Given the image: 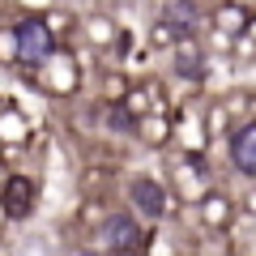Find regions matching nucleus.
<instances>
[{
  "label": "nucleus",
  "mask_w": 256,
  "mask_h": 256,
  "mask_svg": "<svg viewBox=\"0 0 256 256\" xmlns=\"http://www.w3.org/2000/svg\"><path fill=\"white\" fill-rule=\"evenodd\" d=\"M13 52H18L22 64H30V68H38V64H47L56 56V34L52 26H47L43 18H22L18 26H13Z\"/></svg>",
  "instance_id": "1"
},
{
  "label": "nucleus",
  "mask_w": 256,
  "mask_h": 256,
  "mask_svg": "<svg viewBox=\"0 0 256 256\" xmlns=\"http://www.w3.org/2000/svg\"><path fill=\"white\" fill-rule=\"evenodd\" d=\"M102 239H107L111 252L132 256V252H141V222L132 218V214H111V218L102 222Z\"/></svg>",
  "instance_id": "2"
},
{
  "label": "nucleus",
  "mask_w": 256,
  "mask_h": 256,
  "mask_svg": "<svg viewBox=\"0 0 256 256\" xmlns=\"http://www.w3.org/2000/svg\"><path fill=\"white\" fill-rule=\"evenodd\" d=\"M196 34H201V9H192V4H171L162 26H158V38H175V43L196 38Z\"/></svg>",
  "instance_id": "3"
},
{
  "label": "nucleus",
  "mask_w": 256,
  "mask_h": 256,
  "mask_svg": "<svg viewBox=\"0 0 256 256\" xmlns=\"http://www.w3.org/2000/svg\"><path fill=\"white\" fill-rule=\"evenodd\" d=\"M128 196H132V210L141 214V218H162L166 214V192H162V184L158 180H132L128 184Z\"/></svg>",
  "instance_id": "4"
},
{
  "label": "nucleus",
  "mask_w": 256,
  "mask_h": 256,
  "mask_svg": "<svg viewBox=\"0 0 256 256\" xmlns=\"http://www.w3.org/2000/svg\"><path fill=\"white\" fill-rule=\"evenodd\" d=\"M230 162L244 175H256V124H244L230 137Z\"/></svg>",
  "instance_id": "5"
},
{
  "label": "nucleus",
  "mask_w": 256,
  "mask_h": 256,
  "mask_svg": "<svg viewBox=\"0 0 256 256\" xmlns=\"http://www.w3.org/2000/svg\"><path fill=\"white\" fill-rule=\"evenodd\" d=\"M175 73L184 77V82H196V77H205V52L196 38H184L180 47H175Z\"/></svg>",
  "instance_id": "6"
},
{
  "label": "nucleus",
  "mask_w": 256,
  "mask_h": 256,
  "mask_svg": "<svg viewBox=\"0 0 256 256\" xmlns=\"http://www.w3.org/2000/svg\"><path fill=\"white\" fill-rule=\"evenodd\" d=\"M30 201H34V188H30V180H9V192H4V205H9L13 218H26L30 214Z\"/></svg>",
  "instance_id": "7"
},
{
  "label": "nucleus",
  "mask_w": 256,
  "mask_h": 256,
  "mask_svg": "<svg viewBox=\"0 0 256 256\" xmlns=\"http://www.w3.org/2000/svg\"><path fill=\"white\" fill-rule=\"evenodd\" d=\"M82 256H98V252H82Z\"/></svg>",
  "instance_id": "8"
}]
</instances>
